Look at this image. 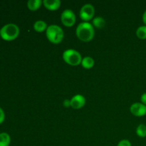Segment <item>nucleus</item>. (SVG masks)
Returning <instances> with one entry per match:
<instances>
[{"instance_id":"f8f14e48","label":"nucleus","mask_w":146,"mask_h":146,"mask_svg":"<svg viewBox=\"0 0 146 146\" xmlns=\"http://www.w3.org/2000/svg\"><path fill=\"white\" fill-rule=\"evenodd\" d=\"M48 28L46 23L43 20H38L34 24V29L37 32H43Z\"/></svg>"},{"instance_id":"f3484780","label":"nucleus","mask_w":146,"mask_h":146,"mask_svg":"<svg viewBox=\"0 0 146 146\" xmlns=\"http://www.w3.org/2000/svg\"><path fill=\"white\" fill-rule=\"evenodd\" d=\"M117 146H132L131 145V143L130 142V141L127 139L122 140V141H120L118 143V145Z\"/></svg>"},{"instance_id":"9b49d317","label":"nucleus","mask_w":146,"mask_h":146,"mask_svg":"<svg viewBox=\"0 0 146 146\" xmlns=\"http://www.w3.org/2000/svg\"><path fill=\"white\" fill-rule=\"evenodd\" d=\"M95 64L94 59L91 56H86L82 58V61H81V66L84 67L86 69H91L93 68Z\"/></svg>"},{"instance_id":"0eeeda50","label":"nucleus","mask_w":146,"mask_h":146,"mask_svg":"<svg viewBox=\"0 0 146 146\" xmlns=\"http://www.w3.org/2000/svg\"><path fill=\"white\" fill-rule=\"evenodd\" d=\"M131 113L137 117H142L146 115V106L142 103H135L130 108Z\"/></svg>"},{"instance_id":"20e7f679","label":"nucleus","mask_w":146,"mask_h":146,"mask_svg":"<svg viewBox=\"0 0 146 146\" xmlns=\"http://www.w3.org/2000/svg\"><path fill=\"white\" fill-rule=\"evenodd\" d=\"M62 57L64 61L67 64L74 66L81 64L83 58L81 54L78 51L72 48L65 50L63 53Z\"/></svg>"},{"instance_id":"423d86ee","label":"nucleus","mask_w":146,"mask_h":146,"mask_svg":"<svg viewBox=\"0 0 146 146\" xmlns=\"http://www.w3.org/2000/svg\"><path fill=\"white\" fill-rule=\"evenodd\" d=\"M95 14V9L91 4H86L82 6L79 11V16L81 19L86 22H88L92 19Z\"/></svg>"},{"instance_id":"39448f33","label":"nucleus","mask_w":146,"mask_h":146,"mask_svg":"<svg viewBox=\"0 0 146 146\" xmlns=\"http://www.w3.org/2000/svg\"><path fill=\"white\" fill-rule=\"evenodd\" d=\"M61 21L65 27H73L76 21L75 13L69 9L64 10L61 14Z\"/></svg>"},{"instance_id":"1a4fd4ad","label":"nucleus","mask_w":146,"mask_h":146,"mask_svg":"<svg viewBox=\"0 0 146 146\" xmlns=\"http://www.w3.org/2000/svg\"><path fill=\"white\" fill-rule=\"evenodd\" d=\"M61 1L60 0H44L43 5L50 11H55L59 9L61 7Z\"/></svg>"},{"instance_id":"2eb2a0df","label":"nucleus","mask_w":146,"mask_h":146,"mask_svg":"<svg viewBox=\"0 0 146 146\" xmlns=\"http://www.w3.org/2000/svg\"><path fill=\"white\" fill-rule=\"evenodd\" d=\"M136 36L140 39H146V26H141L136 30Z\"/></svg>"},{"instance_id":"412c9836","label":"nucleus","mask_w":146,"mask_h":146,"mask_svg":"<svg viewBox=\"0 0 146 146\" xmlns=\"http://www.w3.org/2000/svg\"><path fill=\"white\" fill-rule=\"evenodd\" d=\"M142 18H143V23L145 24V26H146V10L144 11L143 14Z\"/></svg>"},{"instance_id":"f03ea898","label":"nucleus","mask_w":146,"mask_h":146,"mask_svg":"<svg viewBox=\"0 0 146 146\" xmlns=\"http://www.w3.org/2000/svg\"><path fill=\"white\" fill-rule=\"evenodd\" d=\"M20 33L19 28L15 24L9 23L5 24L0 29V36L6 41H11L19 36Z\"/></svg>"},{"instance_id":"dca6fc26","label":"nucleus","mask_w":146,"mask_h":146,"mask_svg":"<svg viewBox=\"0 0 146 146\" xmlns=\"http://www.w3.org/2000/svg\"><path fill=\"white\" fill-rule=\"evenodd\" d=\"M136 134L141 138H145L146 136V125L140 124L136 128Z\"/></svg>"},{"instance_id":"6ab92c4d","label":"nucleus","mask_w":146,"mask_h":146,"mask_svg":"<svg viewBox=\"0 0 146 146\" xmlns=\"http://www.w3.org/2000/svg\"><path fill=\"white\" fill-rule=\"evenodd\" d=\"M63 105L66 108H68V107H71V100L66 99L64 100V103H63Z\"/></svg>"},{"instance_id":"4468645a","label":"nucleus","mask_w":146,"mask_h":146,"mask_svg":"<svg viewBox=\"0 0 146 146\" xmlns=\"http://www.w3.org/2000/svg\"><path fill=\"white\" fill-rule=\"evenodd\" d=\"M92 24L94 27H96L97 29H102L105 26L106 21L103 17H96L93 19Z\"/></svg>"},{"instance_id":"aec40b11","label":"nucleus","mask_w":146,"mask_h":146,"mask_svg":"<svg viewBox=\"0 0 146 146\" xmlns=\"http://www.w3.org/2000/svg\"><path fill=\"white\" fill-rule=\"evenodd\" d=\"M141 101L143 104L146 106V93H144L143 94H142L141 97Z\"/></svg>"},{"instance_id":"6e6552de","label":"nucleus","mask_w":146,"mask_h":146,"mask_svg":"<svg viewBox=\"0 0 146 146\" xmlns=\"http://www.w3.org/2000/svg\"><path fill=\"white\" fill-rule=\"evenodd\" d=\"M86 98L81 94H76L71 99V107L74 109H81L85 106Z\"/></svg>"},{"instance_id":"7ed1b4c3","label":"nucleus","mask_w":146,"mask_h":146,"mask_svg":"<svg viewBox=\"0 0 146 146\" xmlns=\"http://www.w3.org/2000/svg\"><path fill=\"white\" fill-rule=\"evenodd\" d=\"M46 36L50 42L57 44L61 43L64 39V32L61 27L56 24H51L48 26L46 30Z\"/></svg>"},{"instance_id":"a211bd4d","label":"nucleus","mask_w":146,"mask_h":146,"mask_svg":"<svg viewBox=\"0 0 146 146\" xmlns=\"http://www.w3.org/2000/svg\"><path fill=\"white\" fill-rule=\"evenodd\" d=\"M5 120V113L2 108L0 107V124L2 123Z\"/></svg>"},{"instance_id":"ddd939ff","label":"nucleus","mask_w":146,"mask_h":146,"mask_svg":"<svg viewBox=\"0 0 146 146\" xmlns=\"http://www.w3.org/2000/svg\"><path fill=\"white\" fill-rule=\"evenodd\" d=\"M11 143V137L7 133H0V146H9Z\"/></svg>"},{"instance_id":"9d476101","label":"nucleus","mask_w":146,"mask_h":146,"mask_svg":"<svg viewBox=\"0 0 146 146\" xmlns=\"http://www.w3.org/2000/svg\"><path fill=\"white\" fill-rule=\"evenodd\" d=\"M42 4L43 1L41 0H29L27 1V7L32 11L38 10Z\"/></svg>"},{"instance_id":"f257e3e1","label":"nucleus","mask_w":146,"mask_h":146,"mask_svg":"<svg viewBox=\"0 0 146 146\" xmlns=\"http://www.w3.org/2000/svg\"><path fill=\"white\" fill-rule=\"evenodd\" d=\"M76 34L79 40L84 42H88L93 40L95 35V30L92 24L89 22L80 23L76 29Z\"/></svg>"}]
</instances>
